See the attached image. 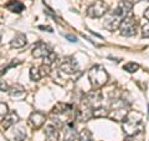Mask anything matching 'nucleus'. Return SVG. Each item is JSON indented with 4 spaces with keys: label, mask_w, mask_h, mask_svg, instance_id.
<instances>
[{
    "label": "nucleus",
    "mask_w": 149,
    "mask_h": 141,
    "mask_svg": "<svg viewBox=\"0 0 149 141\" xmlns=\"http://www.w3.org/2000/svg\"><path fill=\"white\" fill-rule=\"evenodd\" d=\"M123 131L127 136H137L143 133L144 130V123H143V116L141 112L132 111L128 112L127 117L123 120Z\"/></svg>",
    "instance_id": "f257e3e1"
},
{
    "label": "nucleus",
    "mask_w": 149,
    "mask_h": 141,
    "mask_svg": "<svg viewBox=\"0 0 149 141\" xmlns=\"http://www.w3.org/2000/svg\"><path fill=\"white\" fill-rule=\"evenodd\" d=\"M129 112V106L122 99H116L112 101L108 117L114 121H123Z\"/></svg>",
    "instance_id": "f03ea898"
},
{
    "label": "nucleus",
    "mask_w": 149,
    "mask_h": 141,
    "mask_svg": "<svg viewBox=\"0 0 149 141\" xmlns=\"http://www.w3.org/2000/svg\"><path fill=\"white\" fill-rule=\"evenodd\" d=\"M88 78H90L92 86L95 89H101L108 81V74H107L104 68L101 66V65H95L88 71Z\"/></svg>",
    "instance_id": "7ed1b4c3"
},
{
    "label": "nucleus",
    "mask_w": 149,
    "mask_h": 141,
    "mask_svg": "<svg viewBox=\"0 0 149 141\" xmlns=\"http://www.w3.org/2000/svg\"><path fill=\"white\" fill-rule=\"evenodd\" d=\"M137 27H138V20L136 19V16L129 14L128 16H125L122 20L118 29H119L120 35L129 37V36H133L137 34Z\"/></svg>",
    "instance_id": "20e7f679"
},
{
    "label": "nucleus",
    "mask_w": 149,
    "mask_h": 141,
    "mask_svg": "<svg viewBox=\"0 0 149 141\" xmlns=\"http://www.w3.org/2000/svg\"><path fill=\"white\" fill-rule=\"evenodd\" d=\"M107 13V5L101 1V0H98V1H96L95 4H92V5L87 9V15L90 18H102Z\"/></svg>",
    "instance_id": "39448f33"
},
{
    "label": "nucleus",
    "mask_w": 149,
    "mask_h": 141,
    "mask_svg": "<svg viewBox=\"0 0 149 141\" xmlns=\"http://www.w3.org/2000/svg\"><path fill=\"white\" fill-rule=\"evenodd\" d=\"M45 121H46V116H45V114H42V112H40V111H34L29 117V125H30V128L34 130L40 129L41 126L45 124Z\"/></svg>",
    "instance_id": "423d86ee"
},
{
    "label": "nucleus",
    "mask_w": 149,
    "mask_h": 141,
    "mask_svg": "<svg viewBox=\"0 0 149 141\" xmlns=\"http://www.w3.org/2000/svg\"><path fill=\"white\" fill-rule=\"evenodd\" d=\"M60 69H61L62 71L67 73V74H74V73H77L78 70H80L77 63L74 61L72 58H66V59H63L62 63L60 64Z\"/></svg>",
    "instance_id": "0eeeda50"
},
{
    "label": "nucleus",
    "mask_w": 149,
    "mask_h": 141,
    "mask_svg": "<svg viewBox=\"0 0 149 141\" xmlns=\"http://www.w3.org/2000/svg\"><path fill=\"white\" fill-rule=\"evenodd\" d=\"M50 53H51V50L49 49V46L45 43H41V41L36 43L35 46L32 48V55L37 59H45Z\"/></svg>",
    "instance_id": "6e6552de"
},
{
    "label": "nucleus",
    "mask_w": 149,
    "mask_h": 141,
    "mask_svg": "<svg viewBox=\"0 0 149 141\" xmlns=\"http://www.w3.org/2000/svg\"><path fill=\"white\" fill-rule=\"evenodd\" d=\"M9 95H10L13 99L15 100H22L25 96H26V92H25V89L22 87L21 85H13L11 87H9Z\"/></svg>",
    "instance_id": "1a4fd4ad"
},
{
    "label": "nucleus",
    "mask_w": 149,
    "mask_h": 141,
    "mask_svg": "<svg viewBox=\"0 0 149 141\" xmlns=\"http://www.w3.org/2000/svg\"><path fill=\"white\" fill-rule=\"evenodd\" d=\"M19 121V116L15 111H11V112H8V115L4 117V121H3V126L4 129H9L10 126H13L14 124H16Z\"/></svg>",
    "instance_id": "9d476101"
},
{
    "label": "nucleus",
    "mask_w": 149,
    "mask_h": 141,
    "mask_svg": "<svg viewBox=\"0 0 149 141\" xmlns=\"http://www.w3.org/2000/svg\"><path fill=\"white\" fill-rule=\"evenodd\" d=\"M26 44H27V40H26V36L24 34L15 35V37H14V39L10 41V46H11V48H15V49L24 48Z\"/></svg>",
    "instance_id": "9b49d317"
},
{
    "label": "nucleus",
    "mask_w": 149,
    "mask_h": 141,
    "mask_svg": "<svg viewBox=\"0 0 149 141\" xmlns=\"http://www.w3.org/2000/svg\"><path fill=\"white\" fill-rule=\"evenodd\" d=\"M45 135L49 141H57L58 140V130L54 125H47L45 128Z\"/></svg>",
    "instance_id": "f8f14e48"
},
{
    "label": "nucleus",
    "mask_w": 149,
    "mask_h": 141,
    "mask_svg": "<svg viewBox=\"0 0 149 141\" xmlns=\"http://www.w3.org/2000/svg\"><path fill=\"white\" fill-rule=\"evenodd\" d=\"M47 66V65H46ZM46 66H41V68H32L30 70V78L34 81H39V80L44 76V75L47 74V71H44L46 69Z\"/></svg>",
    "instance_id": "ddd939ff"
},
{
    "label": "nucleus",
    "mask_w": 149,
    "mask_h": 141,
    "mask_svg": "<svg viewBox=\"0 0 149 141\" xmlns=\"http://www.w3.org/2000/svg\"><path fill=\"white\" fill-rule=\"evenodd\" d=\"M6 9L13 13H21L25 9V5L22 3L17 1V0H13V1L6 4Z\"/></svg>",
    "instance_id": "4468645a"
},
{
    "label": "nucleus",
    "mask_w": 149,
    "mask_h": 141,
    "mask_svg": "<svg viewBox=\"0 0 149 141\" xmlns=\"http://www.w3.org/2000/svg\"><path fill=\"white\" fill-rule=\"evenodd\" d=\"M109 114V109L104 106H97L93 109V117H107Z\"/></svg>",
    "instance_id": "2eb2a0df"
},
{
    "label": "nucleus",
    "mask_w": 149,
    "mask_h": 141,
    "mask_svg": "<svg viewBox=\"0 0 149 141\" xmlns=\"http://www.w3.org/2000/svg\"><path fill=\"white\" fill-rule=\"evenodd\" d=\"M77 137L78 141H92V133L88 129H83L78 133Z\"/></svg>",
    "instance_id": "dca6fc26"
},
{
    "label": "nucleus",
    "mask_w": 149,
    "mask_h": 141,
    "mask_svg": "<svg viewBox=\"0 0 149 141\" xmlns=\"http://www.w3.org/2000/svg\"><path fill=\"white\" fill-rule=\"evenodd\" d=\"M14 140H15V141H24V140H26V133L22 129H17L15 131Z\"/></svg>",
    "instance_id": "f3484780"
},
{
    "label": "nucleus",
    "mask_w": 149,
    "mask_h": 141,
    "mask_svg": "<svg viewBox=\"0 0 149 141\" xmlns=\"http://www.w3.org/2000/svg\"><path fill=\"white\" fill-rule=\"evenodd\" d=\"M138 69H139V65L136 63H128L123 66V70H125V71H128V73H136Z\"/></svg>",
    "instance_id": "a211bd4d"
},
{
    "label": "nucleus",
    "mask_w": 149,
    "mask_h": 141,
    "mask_svg": "<svg viewBox=\"0 0 149 141\" xmlns=\"http://www.w3.org/2000/svg\"><path fill=\"white\" fill-rule=\"evenodd\" d=\"M56 58H57V56H56V54L54 53V51H51V53L46 56V58L44 59V64L45 65H51V64H54L55 61H56Z\"/></svg>",
    "instance_id": "6ab92c4d"
},
{
    "label": "nucleus",
    "mask_w": 149,
    "mask_h": 141,
    "mask_svg": "<svg viewBox=\"0 0 149 141\" xmlns=\"http://www.w3.org/2000/svg\"><path fill=\"white\" fill-rule=\"evenodd\" d=\"M8 105L4 102H0V120H4V117L8 115Z\"/></svg>",
    "instance_id": "aec40b11"
},
{
    "label": "nucleus",
    "mask_w": 149,
    "mask_h": 141,
    "mask_svg": "<svg viewBox=\"0 0 149 141\" xmlns=\"http://www.w3.org/2000/svg\"><path fill=\"white\" fill-rule=\"evenodd\" d=\"M20 63H21L20 60H16V61H13L11 64H9L6 68H4V69L1 70V71H0V75H4V74H5V73H6V71H8V70L10 69V68H14V66H16V65H19Z\"/></svg>",
    "instance_id": "412c9836"
},
{
    "label": "nucleus",
    "mask_w": 149,
    "mask_h": 141,
    "mask_svg": "<svg viewBox=\"0 0 149 141\" xmlns=\"http://www.w3.org/2000/svg\"><path fill=\"white\" fill-rule=\"evenodd\" d=\"M142 36L143 37H149V21L142 27Z\"/></svg>",
    "instance_id": "4be33fe9"
},
{
    "label": "nucleus",
    "mask_w": 149,
    "mask_h": 141,
    "mask_svg": "<svg viewBox=\"0 0 149 141\" xmlns=\"http://www.w3.org/2000/svg\"><path fill=\"white\" fill-rule=\"evenodd\" d=\"M0 90H1V91H8L9 90L8 84L4 81V80H0Z\"/></svg>",
    "instance_id": "5701e85b"
},
{
    "label": "nucleus",
    "mask_w": 149,
    "mask_h": 141,
    "mask_svg": "<svg viewBox=\"0 0 149 141\" xmlns=\"http://www.w3.org/2000/svg\"><path fill=\"white\" fill-rule=\"evenodd\" d=\"M65 37H66L68 41H71V43H76V41H77V37L71 35V34H66V35H65Z\"/></svg>",
    "instance_id": "b1692460"
},
{
    "label": "nucleus",
    "mask_w": 149,
    "mask_h": 141,
    "mask_svg": "<svg viewBox=\"0 0 149 141\" xmlns=\"http://www.w3.org/2000/svg\"><path fill=\"white\" fill-rule=\"evenodd\" d=\"M39 29H42L44 31H49V32H52V29L50 26H39Z\"/></svg>",
    "instance_id": "393cba45"
},
{
    "label": "nucleus",
    "mask_w": 149,
    "mask_h": 141,
    "mask_svg": "<svg viewBox=\"0 0 149 141\" xmlns=\"http://www.w3.org/2000/svg\"><path fill=\"white\" fill-rule=\"evenodd\" d=\"M124 141H139V140L136 139V136H127Z\"/></svg>",
    "instance_id": "a878e982"
},
{
    "label": "nucleus",
    "mask_w": 149,
    "mask_h": 141,
    "mask_svg": "<svg viewBox=\"0 0 149 141\" xmlns=\"http://www.w3.org/2000/svg\"><path fill=\"white\" fill-rule=\"evenodd\" d=\"M78 137H63V141H76Z\"/></svg>",
    "instance_id": "bb28decb"
},
{
    "label": "nucleus",
    "mask_w": 149,
    "mask_h": 141,
    "mask_svg": "<svg viewBox=\"0 0 149 141\" xmlns=\"http://www.w3.org/2000/svg\"><path fill=\"white\" fill-rule=\"evenodd\" d=\"M144 18H146V19H148V20H149V8L147 9L146 11H144Z\"/></svg>",
    "instance_id": "cd10ccee"
},
{
    "label": "nucleus",
    "mask_w": 149,
    "mask_h": 141,
    "mask_svg": "<svg viewBox=\"0 0 149 141\" xmlns=\"http://www.w3.org/2000/svg\"><path fill=\"white\" fill-rule=\"evenodd\" d=\"M127 1H129V3H132V4H133V5H134V4H136V3H139V1H141V0H127Z\"/></svg>",
    "instance_id": "c85d7f7f"
},
{
    "label": "nucleus",
    "mask_w": 149,
    "mask_h": 141,
    "mask_svg": "<svg viewBox=\"0 0 149 141\" xmlns=\"http://www.w3.org/2000/svg\"><path fill=\"white\" fill-rule=\"evenodd\" d=\"M148 112H149V105H148Z\"/></svg>",
    "instance_id": "c756f323"
},
{
    "label": "nucleus",
    "mask_w": 149,
    "mask_h": 141,
    "mask_svg": "<svg viewBox=\"0 0 149 141\" xmlns=\"http://www.w3.org/2000/svg\"><path fill=\"white\" fill-rule=\"evenodd\" d=\"M0 40H1V36H0Z\"/></svg>",
    "instance_id": "7c9ffc66"
},
{
    "label": "nucleus",
    "mask_w": 149,
    "mask_h": 141,
    "mask_svg": "<svg viewBox=\"0 0 149 141\" xmlns=\"http://www.w3.org/2000/svg\"><path fill=\"white\" fill-rule=\"evenodd\" d=\"M148 1H149V0H148Z\"/></svg>",
    "instance_id": "2f4dec72"
}]
</instances>
